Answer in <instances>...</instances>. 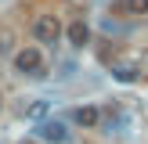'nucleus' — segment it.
Instances as JSON below:
<instances>
[{"instance_id": "nucleus-2", "label": "nucleus", "mask_w": 148, "mask_h": 144, "mask_svg": "<svg viewBox=\"0 0 148 144\" xmlns=\"http://www.w3.org/2000/svg\"><path fill=\"white\" fill-rule=\"evenodd\" d=\"M33 36L40 43H58V36H62V22H58L54 14H40V18L33 22Z\"/></svg>"}, {"instance_id": "nucleus-10", "label": "nucleus", "mask_w": 148, "mask_h": 144, "mask_svg": "<svg viewBox=\"0 0 148 144\" xmlns=\"http://www.w3.org/2000/svg\"><path fill=\"white\" fill-rule=\"evenodd\" d=\"M7 43H14V36H7V33H0V50H4Z\"/></svg>"}, {"instance_id": "nucleus-11", "label": "nucleus", "mask_w": 148, "mask_h": 144, "mask_svg": "<svg viewBox=\"0 0 148 144\" xmlns=\"http://www.w3.org/2000/svg\"><path fill=\"white\" fill-rule=\"evenodd\" d=\"M22 144H33V141H22Z\"/></svg>"}, {"instance_id": "nucleus-9", "label": "nucleus", "mask_w": 148, "mask_h": 144, "mask_svg": "<svg viewBox=\"0 0 148 144\" xmlns=\"http://www.w3.org/2000/svg\"><path fill=\"white\" fill-rule=\"evenodd\" d=\"M43 112H47V101H40V105H33V108H29V115H33V119H40Z\"/></svg>"}, {"instance_id": "nucleus-3", "label": "nucleus", "mask_w": 148, "mask_h": 144, "mask_svg": "<svg viewBox=\"0 0 148 144\" xmlns=\"http://www.w3.org/2000/svg\"><path fill=\"white\" fill-rule=\"evenodd\" d=\"M36 133H40L47 144H69V126H65V122H58V119L40 122V126H36Z\"/></svg>"}, {"instance_id": "nucleus-1", "label": "nucleus", "mask_w": 148, "mask_h": 144, "mask_svg": "<svg viewBox=\"0 0 148 144\" xmlns=\"http://www.w3.org/2000/svg\"><path fill=\"white\" fill-rule=\"evenodd\" d=\"M14 72H22V76H47V61H43L40 47H22L14 54Z\"/></svg>"}, {"instance_id": "nucleus-5", "label": "nucleus", "mask_w": 148, "mask_h": 144, "mask_svg": "<svg viewBox=\"0 0 148 144\" xmlns=\"http://www.w3.org/2000/svg\"><path fill=\"white\" fill-rule=\"evenodd\" d=\"M65 33H69V43H72V47H87V40H90V29H87L83 22H72Z\"/></svg>"}, {"instance_id": "nucleus-4", "label": "nucleus", "mask_w": 148, "mask_h": 144, "mask_svg": "<svg viewBox=\"0 0 148 144\" xmlns=\"http://www.w3.org/2000/svg\"><path fill=\"white\" fill-rule=\"evenodd\" d=\"M98 122L105 126V133H123L130 126V119L119 112V108H108V112H98Z\"/></svg>"}, {"instance_id": "nucleus-7", "label": "nucleus", "mask_w": 148, "mask_h": 144, "mask_svg": "<svg viewBox=\"0 0 148 144\" xmlns=\"http://www.w3.org/2000/svg\"><path fill=\"white\" fill-rule=\"evenodd\" d=\"M112 76L119 79V83H134V79L141 76V72H137V69H134L130 61H116V65H112Z\"/></svg>"}, {"instance_id": "nucleus-8", "label": "nucleus", "mask_w": 148, "mask_h": 144, "mask_svg": "<svg viewBox=\"0 0 148 144\" xmlns=\"http://www.w3.org/2000/svg\"><path fill=\"white\" fill-rule=\"evenodd\" d=\"M123 11H127V14H148V0H123Z\"/></svg>"}, {"instance_id": "nucleus-6", "label": "nucleus", "mask_w": 148, "mask_h": 144, "mask_svg": "<svg viewBox=\"0 0 148 144\" xmlns=\"http://www.w3.org/2000/svg\"><path fill=\"white\" fill-rule=\"evenodd\" d=\"M72 122H76V126H98V108H90V105L76 108V112H72Z\"/></svg>"}]
</instances>
